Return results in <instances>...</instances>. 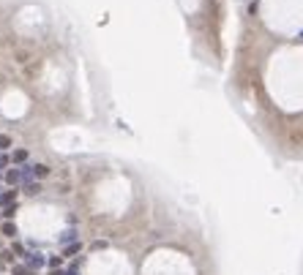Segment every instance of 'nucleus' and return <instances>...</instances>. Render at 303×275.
I'll list each match as a JSON object with an SVG mask.
<instances>
[{"instance_id": "obj_1", "label": "nucleus", "mask_w": 303, "mask_h": 275, "mask_svg": "<svg viewBox=\"0 0 303 275\" xmlns=\"http://www.w3.org/2000/svg\"><path fill=\"white\" fill-rule=\"evenodd\" d=\"M3 177H6V183H8V185H14V188H22V183L28 180L30 175H28V172H25V166H14V169H8Z\"/></svg>"}, {"instance_id": "obj_2", "label": "nucleus", "mask_w": 303, "mask_h": 275, "mask_svg": "<svg viewBox=\"0 0 303 275\" xmlns=\"http://www.w3.org/2000/svg\"><path fill=\"white\" fill-rule=\"evenodd\" d=\"M25 172L38 180V177H47L49 175V166H44V164H25Z\"/></svg>"}, {"instance_id": "obj_3", "label": "nucleus", "mask_w": 303, "mask_h": 275, "mask_svg": "<svg viewBox=\"0 0 303 275\" xmlns=\"http://www.w3.org/2000/svg\"><path fill=\"white\" fill-rule=\"evenodd\" d=\"M22 191L30 193V196H33V193H41V183H38L36 177H28V180L22 183Z\"/></svg>"}, {"instance_id": "obj_4", "label": "nucleus", "mask_w": 303, "mask_h": 275, "mask_svg": "<svg viewBox=\"0 0 303 275\" xmlns=\"http://www.w3.org/2000/svg\"><path fill=\"white\" fill-rule=\"evenodd\" d=\"M8 205H17V188H8V191L0 193V207H8Z\"/></svg>"}, {"instance_id": "obj_5", "label": "nucleus", "mask_w": 303, "mask_h": 275, "mask_svg": "<svg viewBox=\"0 0 303 275\" xmlns=\"http://www.w3.org/2000/svg\"><path fill=\"white\" fill-rule=\"evenodd\" d=\"M28 264H30L33 270H38V267H44V264H47V256L33 251V253H28Z\"/></svg>"}, {"instance_id": "obj_6", "label": "nucleus", "mask_w": 303, "mask_h": 275, "mask_svg": "<svg viewBox=\"0 0 303 275\" xmlns=\"http://www.w3.org/2000/svg\"><path fill=\"white\" fill-rule=\"evenodd\" d=\"M11 273H14V275H36V270L30 267V264H14Z\"/></svg>"}, {"instance_id": "obj_7", "label": "nucleus", "mask_w": 303, "mask_h": 275, "mask_svg": "<svg viewBox=\"0 0 303 275\" xmlns=\"http://www.w3.org/2000/svg\"><path fill=\"white\" fill-rule=\"evenodd\" d=\"M0 232L6 234V237H14V234H17V223L6 221V223H3V226H0Z\"/></svg>"}, {"instance_id": "obj_8", "label": "nucleus", "mask_w": 303, "mask_h": 275, "mask_svg": "<svg viewBox=\"0 0 303 275\" xmlns=\"http://www.w3.org/2000/svg\"><path fill=\"white\" fill-rule=\"evenodd\" d=\"M11 161L14 164H25V161H28V150H14Z\"/></svg>"}, {"instance_id": "obj_9", "label": "nucleus", "mask_w": 303, "mask_h": 275, "mask_svg": "<svg viewBox=\"0 0 303 275\" xmlns=\"http://www.w3.org/2000/svg\"><path fill=\"white\" fill-rule=\"evenodd\" d=\"M8 147H11V136H8V134H0V150L6 153Z\"/></svg>"}, {"instance_id": "obj_10", "label": "nucleus", "mask_w": 303, "mask_h": 275, "mask_svg": "<svg viewBox=\"0 0 303 275\" xmlns=\"http://www.w3.org/2000/svg\"><path fill=\"white\" fill-rule=\"evenodd\" d=\"M3 218H14V213H17V205H8V207H3Z\"/></svg>"}, {"instance_id": "obj_11", "label": "nucleus", "mask_w": 303, "mask_h": 275, "mask_svg": "<svg viewBox=\"0 0 303 275\" xmlns=\"http://www.w3.org/2000/svg\"><path fill=\"white\" fill-rule=\"evenodd\" d=\"M77 251H79V243H71V245L66 248V256H74Z\"/></svg>"}, {"instance_id": "obj_12", "label": "nucleus", "mask_w": 303, "mask_h": 275, "mask_svg": "<svg viewBox=\"0 0 303 275\" xmlns=\"http://www.w3.org/2000/svg\"><path fill=\"white\" fill-rule=\"evenodd\" d=\"M6 166H8V155H6L3 150H0V172L6 169Z\"/></svg>"}, {"instance_id": "obj_13", "label": "nucleus", "mask_w": 303, "mask_h": 275, "mask_svg": "<svg viewBox=\"0 0 303 275\" xmlns=\"http://www.w3.org/2000/svg\"><path fill=\"white\" fill-rule=\"evenodd\" d=\"M49 275H68V273H63V270H60V267H55V270H52V273H49Z\"/></svg>"}, {"instance_id": "obj_14", "label": "nucleus", "mask_w": 303, "mask_h": 275, "mask_svg": "<svg viewBox=\"0 0 303 275\" xmlns=\"http://www.w3.org/2000/svg\"><path fill=\"white\" fill-rule=\"evenodd\" d=\"M0 226H3V213H0Z\"/></svg>"}, {"instance_id": "obj_15", "label": "nucleus", "mask_w": 303, "mask_h": 275, "mask_svg": "<svg viewBox=\"0 0 303 275\" xmlns=\"http://www.w3.org/2000/svg\"><path fill=\"white\" fill-rule=\"evenodd\" d=\"M0 180H6V177H3V172H0Z\"/></svg>"}, {"instance_id": "obj_16", "label": "nucleus", "mask_w": 303, "mask_h": 275, "mask_svg": "<svg viewBox=\"0 0 303 275\" xmlns=\"http://www.w3.org/2000/svg\"><path fill=\"white\" fill-rule=\"evenodd\" d=\"M301 41H303V33H301Z\"/></svg>"}]
</instances>
